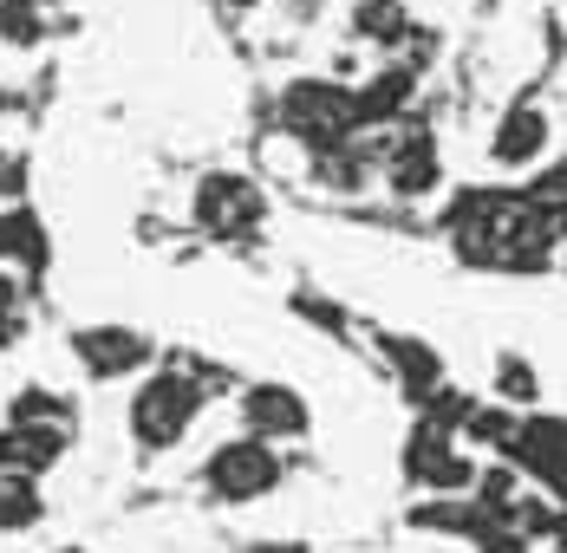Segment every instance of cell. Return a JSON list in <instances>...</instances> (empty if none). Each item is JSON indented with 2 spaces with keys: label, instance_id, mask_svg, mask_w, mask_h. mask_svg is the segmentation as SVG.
<instances>
[{
  "label": "cell",
  "instance_id": "24",
  "mask_svg": "<svg viewBox=\"0 0 567 553\" xmlns=\"http://www.w3.org/2000/svg\"><path fill=\"white\" fill-rule=\"evenodd\" d=\"M542 541H555V547L567 553V508H555V521H548V534H542Z\"/></svg>",
  "mask_w": 567,
  "mask_h": 553
},
{
  "label": "cell",
  "instance_id": "23",
  "mask_svg": "<svg viewBox=\"0 0 567 553\" xmlns=\"http://www.w3.org/2000/svg\"><path fill=\"white\" fill-rule=\"evenodd\" d=\"M483 553H528V541H522L515 528H489V534H483Z\"/></svg>",
  "mask_w": 567,
  "mask_h": 553
},
{
  "label": "cell",
  "instance_id": "4",
  "mask_svg": "<svg viewBox=\"0 0 567 553\" xmlns=\"http://www.w3.org/2000/svg\"><path fill=\"white\" fill-rule=\"evenodd\" d=\"M203 482H209L216 501H235V508L261 501L281 489V456H275V442H261V437H235L203 462Z\"/></svg>",
  "mask_w": 567,
  "mask_h": 553
},
{
  "label": "cell",
  "instance_id": "8",
  "mask_svg": "<svg viewBox=\"0 0 567 553\" xmlns=\"http://www.w3.org/2000/svg\"><path fill=\"white\" fill-rule=\"evenodd\" d=\"M241 424H248V437L261 442H293L307 437V424H313V410H307V397L293 385H248L241 390Z\"/></svg>",
  "mask_w": 567,
  "mask_h": 553
},
{
  "label": "cell",
  "instance_id": "19",
  "mask_svg": "<svg viewBox=\"0 0 567 553\" xmlns=\"http://www.w3.org/2000/svg\"><path fill=\"white\" fill-rule=\"evenodd\" d=\"M522 196H528V202H535V209H542V216L555 221L567 209V164H555V169H542V176H535V182H528V189H522Z\"/></svg>",
  "mask_w": 567,
  "mask_h": 553
},
{
  "label": "cell",
  "instance_id": "6",
  "mask_svg": "<svg viewBox=\"0 0 567 553\" xmlns=\"http://www.w3.org/2000/svg\"><path fill=\"white\" fill-rule=\"evenodd\" d=\"M72 358L85 365V378L112 385V378H131L151 365V338L137 326H79L72 332Z\"/></svg>",
  "mask_w": 567,
  "mask_h": 553
},
{
  "label": "cell",
  "instance_id": "25",
  "mask_svg": "<svg viewBox=\"0 0 567 553\" xmlns=\"http://www.w3.org/2000/svg\"><path fill=\"white\" fill-rule=\"evenodd\" d=\"M228 7H235V13H248V7H261V0H228Z\"/></svg>",
  "mask_w": 567,
  "mask_h": 553
},
{
  "label": "cell",
  "instance_id": "14",
  "mask_svg": "<svg viewBox=\"0 0 567 553\" xmlns=\"http://www.w3.org/2000/svg\"><path fill=\"white\" fill-rule=\"evenodd\" d=\"M385 352H392V365H398V378H404L411 397H431V390L444 385V365H437L431 345H417V338H385Z\"/></svg>",
  "mask_w": 567,
  "mask_h": 553
},
{
  "label": "cell",
  "instance_id": "22",
  "mask_svg": "<svg viewBox=\"0 0 567 553\" xmlns=\"http://www.w3.org/2000/svg\"><path fill=\"white\" fill-rule=\"evenodd\" d=\"M20 189H27V164L0 150V202H7V196H20Z\"/></svg>",
  "mask_w": 567,
  "mask_h": 553
},
{
  "label": "cell",
  "instance_id": "1",
  "mask_svg": "<svg viewBox=\"0 0 567 553\" xmlns=\"http://www.w3.org/2000/svg\"><path fill=\"white\" fill-rule=\"evenodd\" d=\"M451 241L463 261L476 268H503V274H542L555 261V221L542 216L528 196H496V189H470L451 209Z\"/></svg>",
  "mask_w": 567,
  "mask_h": 553
},
{
  "label": "cell",
  "instance_id": "9",
  "mask_svg": "<svg viewBox=\"0 0 567 553\" xmlns=\"http://www.w3.org/2000/svg\"><path fill=\"white\" fill-rule=\"evenodd\" d=\"M65 456V424H7L0 430V469L7 476H47Z\"/></svg>",
  "mask_w": 567,
  "mask_h": 553
},
{
  "label": "cell",
  "instance_id": "3",
  "mask_svg": "<svg viewBox=\"0 0 567 553\" xmlns=\"http://www.w3.org/2000/svg\"><path fill=\"white\" fill-rule=\"evenodd\" d=\"M281 124L293 137H307L313 150H340L346 137L359 131L352 124V92H340L333 79H300L281 92Z\"/></svg>",
  "mask_w": 567,
  "mask_h": 553
},
{
  "label": "cell",
  "instance_id": "5",
  "mask_svg": "<svg viewBox=\"0 0 567 553\" xmlns=\"http://www.w3.org/2000/svg\"><path fill=\"white\" fill-rule=\"evenodd\" d=\"M404 476H411L417 489H431V495H463V489L476 482V462L451 442V430L417 424V437L404 442Z\"/></svg>",
  "mask_w": 567,
  "mask_h": 553
},
{
  "label": "cell",
  "instance_id": "26",
  "mask_svg": "<svg viewBox=\"0 0 567 553\" xmlns=\"http://www.w3.org/2000/svg\"><path fill=\"white\" fill-rule=\"evenodd\" d=\"M65 553H79V547H65Z\"/></svg>",
  "mask_w": 567,
  "mask_h": 553
},
{
  "label": "cell",
  "instance_id": "10",
  "mask_svg": "<svg viewBox=\"0 0 567 553\" xmlns=\"http://www.w3.org/2000/svg\"><path fill=\"white\" fill-rule=\"evenodd\" d=\"M542 150H548V111L509 105L503 124H496V137H489V157L503 169H528V164H542Z\"/></svg>",
  "mask_w": 567,
  "mask_h": 553
},
{
  "label": "cell",
  "instance_id": "11",
  "mask_svg": "<svg viewBox=\"0 0 567 553\" xmlns=\"http://www.w3.org/2000/svg\"><path fill=\"white\" fill-rule=\"evenodd\" d=\"M385 176H392L398 196H431V189H437V176H444V169H437V144H431L424 131H411L392 157H385Z\"/></svg>",
  "mask_w": 567,
  "mask_h": 553
},
{
  "label": "cell",
  "instance_id": "2",
  "mask_svg": "<svg viewBox=\"0 0 567 553\" xmlns=\"http://www.w3.org/2000/svg\"><path fill=\"white\" fill-rule=\"evenodd\" d=\"M203 410V385L183 372H151L131 390V442L137 449H176Z\"/></svg>",
  "mask_w": 567,
  "mask_h": 553
},
{
  "label": "cell",
  "instance_id": "16",
  "mask_svg": "<svg viewBox=\"0 0 567 553\" xmlns=\"http://www.w3.org/2000/svg\"><path fill=\"white\" fill-rule=\"evenodd\" d=\"M496 397H503V404H522V410H528V404H535V397H542V378H535V365H528V358H515V352H503V358H496Z\"/></svg>",
  "mask_w": 567,
  "mask_h": 553
},
{
  "label": "cell",
  "instance_id": "12",
  "mask_svg": "<svg viewBox=\"0 0 567 553\" xmlns=\"http://www.w3.org/2000/svg\"><path fill=\"white\" fill-rule=\"evenodd\" d=\"M411 85H417V72H411V65H392V72H379L365 92H352V124H385V117H404V98H411Z\"/></svg>",
  "mask_w": 567,
  "mask_h": 553
},
{
  "label": "cell",
  "instance_id": "15",
  "mask_svg": "<svg viewBox=\"0 0 567 553\" xmlns=\"http://www.w3.org/2000/svg\"><path fill=\"white\" fill-rule=\"evenodd\" d=\"M352 33H359V40H379V46L404 40V33H411L404 0H359V7H352Z\"/></svg>",
  "mask_w": 567,
  "mask_h": 553
},
{
  "label": "cell",
  "instance_id": "7",
  "mask_svg": "<svg viewBox=\"0 0 567 553\" xmlns=\"http://www.w3.org/2000/svg\"><path fill=\"white\" fill-rule=\"evenodd\" d=\"M196 221L209 228V234H248L255 221H261V189L248 182V176H203L196 182Z\"/></svg>",
  "mask_w": 567,
  "mask_h": 553
},
{
  "label": "cell",
  "instance_id": "18",
  "mask_svg": "<svg viewBox=\"0 0 567 553\" xmlns=\"http://www.w3.org/2000/svg\"><path fill=\"white\" fill-rule=\"evenodd\" d=\"M0 40L7 46H33L40 40V0H7L0 7Z\"/></svg>",
  "mask_w": 567,
  "mask_h": 553
},
{
  "label": "cell",
  "instance_id": "20",
  "mask_svg": "<svg viewBox=\"0 0 567 553\" xmlns=\"http://www.w3.org/2000/svg\"><path fill=\"white\" fill-rule=\"evenodd\" d=\"M7 424H65V404H59L53 390H20Z\"/></svg>",
  "mask_w": 567,
  "mask_h": 553
},
{
  "label": "cell",
  "instance_id": "17",
  "mask_svg": "<svg viewBox=\"0 0 567 553\" xmlns=\"http://www.w3.org/2000/svg\"><path fill=\"white\" fill-rule=\"evenodd\" d=\"M463 437H470V442H489V449H509V437H515V410H509V404L470 410V417H463Z\"/></svg>",
  "mask_w": 567,
  "mask_h": 553
},
{
  "label": "cell",
  "instance_id": "13",
  "mask_svg": "<svg viewBox=\"0 0 567 553\" xmlns=\"http://www.w3.org/2000/svg\"><path fill=\"white\" fill-rule=\"evenodd\" d=\"M40 514H47L40 482H33V476H7V469H0V534H27V528H40Z\"/></svg>",
  "mask_w": 567,
  "mask_h": 553
},
{
  "label": "cell",
  "instance_id": "21",
  "mask_svg": "<svg viewBox=\"0 0 567 553\" xmlns=\"http://www.w3.org/2000/svg\"><path fill=\"white\" fill-rule=\"evenodd\" d=\"M0 254H40V241H33V221L27 216H0Z\"/></svg>",
  "mask_w": 567,
  "mask_h": 553
}]
</instances>
